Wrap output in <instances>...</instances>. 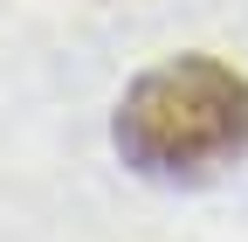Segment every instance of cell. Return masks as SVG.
I'll list each match as a JSON object with an SVG mask.
<instances>
[{"instance_id":"cell-1","label":"cell","mask_w":248,"mask_h":242,"mask_svg":"<svg viewBox=\"0 0 248 242\" xmlns=\"http://www.w3.org/2000/svg\"><path fill=\"white\" fill-rule=\"evenodd\" d=\"M110 145L138 180L193 187L248 153V76L214 55H172L117 97Z\"/></svg>"}]
</instances>
